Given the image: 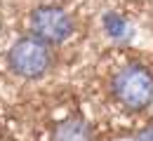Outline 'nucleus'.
<instances>
[{
	"label": "nucleus",
	"mask_w": 153,
	"mask_h": 141,
	"mask_svg": "<svg viewBox=\"0 0 153 141\" xmlns=\"http://www.w3.org/2000/svg\"><path fill=\"white\" fill-rule=\"evenodd\" d=\"M113 97L125 108L139 113L153 101V73L141 63H127L113 75Z\"/></svg>",
	"instance_id": "nucleus-1"
},
{
	"label": "nucleus",
	"mask_w": 153,
	"mask_h": 141,
	"mask_svg": "<svg viewBox=\"0 0 153 141\" xmlns=\"http://www.w3.org/2000/svg\"><path fill=\"white\" fill-rule=\"evenodd\" d=\"M52 45L45 40H40L38 35H24L14 42L7 52V63L10 68L26 80H38L42 78L50 68H52Z\"/></svg>",
	"instance_id": "nucleus-2"
},
{
	"label": "nucleus",
	"mask_w": 153,
	"mask_h": 141,
	"mask_svg": "<svg viewBox=\"0 0 153 141\" xmlns=\"http://www.w3.org/2000/svg\"><path fill=\"white\" fill-rule=\"evenodd\" d=\"M31 33L50 45H61L73 33V19L57 5H40L31 12Z\"/></svg>",
	"instance_id": "nucleus-3"
},
{
	"label": "nucleus",
	"mask_w": 153,
	"mask_h": 141,
	"mask_svg": "<svg viewBox=\"0 0 153 141\" xmlns=\"http://www.w3.org/2000/svg\"><path fill=\"white\" fill-rule=\"evenodd\" d=\"M92 139H94L92 127L82 118H66L52 132V141H92Z\"/></svg>",
	"instance_id": "nucleus-4"
},
{
	"label": "nucleus",
	"mask_w": 153,
	"mask_h": 141,
	"mask_svg": "<svg viewBox=\"0 0 153 141\" xmlns=\"http://www.w3.org/2000/svg\"><path fill=\"white\" fill-rule=\"evenodd\" d=\"M146 139H151V141H153V132H151V129H149L146 134H141V137H139V141H146Z\"/></svg>",
	"instance_id": "nucleus-5"
}]
</instances>
